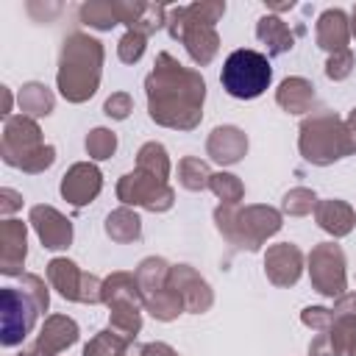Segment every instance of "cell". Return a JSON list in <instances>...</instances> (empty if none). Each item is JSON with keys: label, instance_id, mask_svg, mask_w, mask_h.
I'll return each instance as SVG.
<instances>
[{"label": "cell", "instance_id": "1", "mask_svg": "<svg viewBox=\"0 0 356 356\" xmlns=\"http://www.w3.org/2000/svg\"><path fill=\"white\" fill-rule=\"evenodd\" d=\"M147 114L156 125L172 131H192L203 120L206 81L197 70L184 67L170 53H159L150 75L145 78Z\"/></svg>", "mask_w": 356, "mask_h": 356}, {"label": "cell", "instance_id": "2", "mask_svg": "<svg viewBox=\"0 0 356 356\" xmlns=\"http://www.w3.org/2000/svg\"><path fill=\"white\" fill-rule=\"evenodd\" d=\"M103 58H106L103 42H97L95 36L81 31L64 36L58 53L56 86L67 103H86L97 92L103 75Z\"/></svg>", "mask_w": 356, "mask_h": 356}, {"label": "cell", "instance_id": "3", "mask_svg": "<svg viewBox=\"0 0 356 356\" xmlns=\"http://www.w3.org/2000/svg\"><path fill=\"white\" fill-rule=\"evenodd\" d=\"M225 14L222 0H206V3H189V6H175L167 14V31L170 39L181 42L189 53V58L197 67H206L214 61L220 50V33L217 22Z\"/></svg>", "mask_w": 356, "mask_h": 356}, {"label": "cell", "instance_id": "4", "mask_svg": "<svg viewBox=\"0 0 356 356\" xmlns=\"http://www.w3.org/2000/svg\"><path fill=\"white\" fill-rule=\"evenodd\" d=\"M214 228L222 234V239L239 250L256 253L261 245L275 236L284 225V214L273 206H239V203H220L214 209Z\"/></svg>", "mask_w": 356, "mask_h": 356}, {"label": "cell", "instance_id": "5", "mask_svg": "<svg viewBox=\"0 0 356 356\" xmlns=\"http://www.w3.org/2000/svg\"><path fill=\"white\" fill-rule=\"evenodd\" d=\"M298 150L314 167H328L353 153L345 120L334 111H317L303 117L298 131Z\"/></svg>", "mask_w": 356, "mask_h": 356}, {"label": "cell", "instance_id": "6", "mask_svg": "<svg viewBox=\"0 0 356 356\" xmlns=\"http://www.w3.org/2000/svg\"><path fill=\"white\" fill-rule=\"evenodd\" d=\"M220 83L236 100H253L264 95L267 86L273 83V67L267 53H259L250 47H239L228 53V58L222 61Z\"/></svg>", "mask_w": 356, "mask_h": 356}, {"label": "cell", "instance_id": "7", "mask_svg": "<svg viewBox=\"0 0 356 356\" xmlns=\"http://www.w3.org/2000/svg\"><path fill=\"white\" fill-rule=\"evenodd\" d=\"M117 200H122V206H139L145 211L161 214L175 206V189L156 175L134 170L117 181Z\"/></svg>", "mask_w": 356, "mask_h": 356}, {"label": "cell", "instance_id": "8", "mask_svg": "<svg viewBox=\"0 0 356 356\" xmlns=\"http://www.w3.org/2000/svg\"><path fill=\"white\" fill-rule=\"evenodd\" d=\"M39 314L42 312L36 309V303L19 286H3L0 289V345L3 348L22 345L33 331Z\"/></svg>", "mask_w": 356, "mask_h": 356}, {"label": "cell", "instance_id": "9", "mask_svg": "<svg viewBox=\"0 0 356 356\" xmlns=\"http://www.w3.org/2000/svg\"><path fill=\"white\" fill-rule=\"evenodd\" d=\"M309 278H312V286L337 300L345 295L348 289V273H345V250L337 245V242H320L312 248L309 253Z\"/></svg>", "mask_w": 356, "mask_h": 356}, {"label": "cell", "instance_id": "10", "mask_svg": "<svg viewBox=\"0 0 356 356\" xmlns=\"http://www.w3.org/2000/svg\"><path fill=\"white\" fill-rule=\"evenodd\" d=\"M42 128L33 117L25 114H11L3 125V139H0V156L8 167H17L42 147Z\"/></svg>", "mask_w": 356, "mask_h": 356}, {"label": "cell", "instance_id": "11", "mask_svg": "<svg viewBox=\"0 0 356 356\" xmlns=\"http://www.w3.org/2000/svg\"><path fill=\"white\" fill-rule=\"evenodd\" d=\"M81 337V328L67 314H50L44 325L39 328L36 339L19 353V356H58L61 350L72 348Z\"/></svg>", "mask_w": 356, "mask_h": 356}, {"label": "cell", "instance_id": "12", "mask_svg": "<svg viewBox=\"0 0 356 356\" xmlns=\"http://www.w3.org/2000/svg\"><path fill=\"white\" fill-rule=\"evenodd\" d=\"M303 250L295 242H278L270 245L264 253V275L273 286H295L303 275Z\"/></svg>", "mask_w": 356, "mask_h": 356}, {"label": "cell", "instance_id": "13", "mask_svg": "<svg viewBox=\"0 0 356 356\" xmlns=\"http://www.w3.org/2000/svg\"><path fill=\"white\" fill-rule=\"evenodd\" d=\"M28 222L47 250H67L72 245V222L53 206L36 203L28 211Z\"/></svg>", "mask_w": 356, "mask_h": 356}, {"label": "cell", "instance_id": "14", "mask_svg": "<svg viewBox=\"0 0 356 356\" xmlns=\"http://www.w3.org/2000/svg\"><path fill=\"white\" fill-rule=\"evenodd\" d=\"M61 197L81 209V206H89L100 189H103V172L92 164V161H75L64 175H61Z\"/></svg>", "mask_w": 356, "mask_h": 356}, {"label": "cell", "instance_id": "15", "mask_svg": "<svg viewBox=\"0 0 356 356\" xmlns=\"http://www.w3.org/2000/svg\"><path fill=\"white\" fill-rule=\"evenodd\" d=\"M170 284L178 289L184 309L192 314H203L214 306V292L209 286V281L189 264H172L170 270Z\"/></svg>", "mask_w": 356, "mask_h": 356}, {"label": "cell", "instance_id": "16", "mask_svg": "<svg viewBox=\"0 0 356 356\" xmlns=\"http://www.w3.org/2000/svg\"><path fill=\"white\" fill-rule=\"evenodd\" d=\"M28 256V225L22 220H3L0 225V273L22 275V264Z\"/></svg>", "mask_w": 356, "mask_h": 356}, {"label": "cell", "instance_id": "17", "mask_svg": "<svg viewBox=\"0 0 356 356\" xmlns=\"http://www.w3.org/2000/svg\"><path fill=\"white\" fill-rule=\"evenodd\" d=\"M248 153V134L236 125H217L206 139V156L222 167L239 164Z\"/></svg>", "mask_w": 356, "mask_h": 356}, {"label": "cell", "instance_id": "18", "mask_svg": "<svg viewBox=\"0 0 356 356\" xmlns=\"http://www.w3.org/2000/svg\"><path fill=\"white\" fill-rule=\"evenodd\" d=\"M314 39H317V47L325 50L328 56L345 50L348 42H350V19H348V14L342 8H325L317 17Z\"/></svg>", "mask_w": 356, "mask_h": 356}, {"label": "cell", "instance_id": "19", "mask_svg": "<svg viewBox=\"0 0 356 356\" xmlns=\"http://www.w3.org/2000/svg\"><path fill=\"white\" fill-rule=\"evenodd\" d=\"M314 222L331 234L334 239L339 236H348L356 225V209L339 197H325V200H317L314 206Z\"/></svg>", "mask_w": 356, "mask_h": 356}, {"label": "cell", "instance_id": "20", "mask_svg": "<svg viewBox=\"0 0 356 356\" xmlns=\"http://www.w3.org/2000/svg\"><path fill=\"white\" fill-rule=\"evenodd\" d=\"M47 284L64 298V300H72V303H81V286H83V270L67 259V256H56L47 261Z\"/></svg>", "mask_w": 356, "mask_h": 356}, {"label": "cell", "instance_id": "21", "mask_svg": "<svg viewBox=\"0 0 356 356\" xmlns=\"http://www.w3.org/2000/svg\"><path fill=\"white\" fill-rule=\"evenodd\" d=\"M275 103L286 114H306L314 103V83L300 75H289L275 89Z\"/></svg>", "mask_w": 356, "mask_h": 356}, {"label": "cell", "instance_id": "22", "mask_svg": "<svg viewBox=\"0 0 356 356\" xmlns=\"http://www.w3.org/2000/svg\"><path fill=\"white\" fill-rule=\"evenodd\" d=\"M256 39L264 44L267 58H270V56H284V53H289V50L295 47V33H292L289 25H286L281 17H275V14L259 17V22H256Z\"/></svg>", "mask_w": 356, "mask_h": 356}, {"label": "cell", "instance_id": "23", "mask_svg": "<svg viewBox=\"0 0 356 356\" xmlns=\"http://www.w3.org/2000/svg\"><path fill=\"white\" fill-rule=\"evenodd\" d=\"M103 303L106 306H114V303H136V306H145V292L136 281L134 273H125V270H117L111 275L103 278Z\"/></svg>", "mask_w": 356, "mask_h": 356}, {"label": "cell", "instance_id": "24", "mask_svg": "<svg viewBox=\"0 0 356 356\" xmlns=\"http://www.w3.org/2000/svg\"><path fill=\"white\" fill-rule=\"evenodd\" d=\"M103 231H106V236L111 242L131 245V242L142 239V220H139V214L131 206H120V209L108 211V217L103 222Z\"/></svg>", "mask_w": 356, "mask_h": 356}, {"label": "cell", "instance_id": "25", "mask_svg": "<svg viewBox=\"0 0 356 356\" xmlns=\"http://www.w3.org/2000/svg\"><path fill=\"white\" fill-rule=\"evenodd\" d=\"M145 312H147L153 320H159V323H172V320H175L178 314H184L186 309H184V300H181L178 289H175L172 284H167V286H161V289L145 295Z\"/></svg>", "mask_w": 356, "mask_h": 356}, {"label": "cell", "instance_id": "26", "mask_svg": "<svg viewBox=\"0 0 356 356\" xmlns=\"http://www.w3.org/2000/svg\"><path fill=\"white\" fill-rule=\"evenodd\" d=\"M17 103H19V111L25 114V117H47V114H53V108H56V97H53V92L44 86V83H39V81H28V83H22V89H19V95H17Z\"/></svg>", "mask_w": 356, "mask_h": 356}, {"label": "cell", "instance_id": "27", "mask_svg": "<svg viewBox=\"0 0 356 356\" xmlns=\"http://www.w3.org/2000/svg\"><path fill=\"white\" fill-rule=\"evenodd\" d=\"M142 309L136 303H114L108 306V328L117 331L122 339L134 342L136 334L142 331Z\"/></svg>", "mask_w": 356, "mask_h": 356}, {"label": "cell", "instance_id": "28", "mask_svg": "<svg viewBox=\"0 0 356 356\" xmlns=\"http://www.w3.org/2000/svg\"><path fill=\"white\" fill-rule=\"evenodd\" d=\"M325 334L337 356H350L356 348V312H334V323Z\"/></svg>", "mask_w": 356, "mask_h": 356}, {"label": "cell", "instance_id": "29", "mask_svg": "<svg viewBox=\"0 0 356 356\" xmlns=\"http://www.w3.org/2000/svg\"><path fill=\"white\" fill-rule=\"evenodd\" d=\"M170 270H172V264H170L167 259H161V256H147V259L139 261V267H136L134 275H136L142 292L150 295V292H156V289H161V286L170 284Z\"/></svg>", "mask_w": 356, "mask_h": 356}, {"label": "cell", "instance_id": "30", "mask_svg": "<svg viewBox=\"0 0 356 356\" xmlns=\"http://www.w3.org/2000/svg\"><path fill=\"white\" fill-rule=\"evenodd\" d=\"M211 167L209 161L197 159V156H184L178 161V184L186 189V192H203L209 189V181H211Z\"/></svg>", "mask_w": 356, "mask_h": 356}, {"label": "cell", "instance_id": "31", "mask_svg": "<svg viewBox=\"0 0 356 356\" xmlns=\"http://www.w3.org/2000/svg\"><path fill=\"white\" fill-rule=\"evenodd\" d=\"M136 170L167 181L170 178V156H167V147L161 142H145L139 147V153H136Z\"/></svg>", "mask_w": 356, "mask_h": 356}, {"label": "cell", "instance_id": "32", "mask_svg": "<svg viewBox=\"0 0 356 356\" xmlns=\"http://www.w3.org/2000/svg\"><path fill=\"white\" fill-rule=\"evenodd\" d=\"M78 19L95 31H111L114 25H120L114 14V0H86L78 8Z\"/></svg>", "mask_w": 356, "mask_h": 356}, {"label": "cell", "instance_id": "33", "mask_svg": "<svg viewBox=\"0 0 356 356\" xmlns=\"http://www.w3.org/2000/svg\"><path fill=\"white\" fill-rule=\"evenodd\" d=\"M128 339H122L117 331L103 328L97 331L86 345H83V356H125L128 350Z\"/></svg>", "mask_w": 356, "mask_h": 356}, {"label": "cell", "instance_id": "34", "mask_svg": "<svg viewBox=\"0 0 356 356\" xmlns=\"http://www.w3.org/2000/svg\"><path fill=\"white\" fill-rule=\"evenodd\" d=\"M83 147H86V156L95 159V161H106L117 153V134L111 128H92L83 139Z\"/></svg>", "mask_w": 356, "mask_h": 356}, {"label": "cell", "instance_id": "35", "mask_svg": "<svg viewBox=\"0 0 356 356\" xmlns=\"http://www.w3.org/2000/svg\"><path fill=\"white\" fill-rule=\"evenodd\" d=\"M314 206H317V195L309 186H295L281 200V211L289 214V217H306V214L314 211Z\"/></svg>", "mask_w": 356, "mask_h": 356}, {"label": "cell", "instance_id": "36", "mask_svg": "<svg viewBox=\"0 0 356 356\" xmlns=\"http://www.w3.org/2000/svg\"><path fill=\"white\" fill-rule=\"evenodd\" d=\"M209 189L220 197V203H239L245 197V184L234 172H214Z\"/></svg>", "mask_w": 356, "mask_h": 356}, {"label": "cell", "instance_id": "37", "mask_svg": "<svg viewBox=\"0 0 356 356\" xmlns=\"http://www.w3.org/2000/svg\"><path fill=\"white\" fill-rule=\"evenodd\" d=\"M19 289L36 303V309H39L42 314L50 309V289H47V284H44L42 275H36V273H22V275H19Z\"/></svg>", "mask_w": 356, "mask_h": 356}, {"label": "cell", "instance_id": "38", "mask_svg": "<svg viewBox=\"0 0 356 356\" xmlns=\"http://www.w3.org/2000/svg\"><path fill=\"white\" fill-rule=\"evenodd\" d=\"M145 47H147V36L139 33V31H125L122 39L117 42V56L122 64H136L142 56H145Z\"/></svg>", "mask_w": 356, "mask_h": 356}, {"label": "cell", "instance_id": "39", "mask_svg": "<svg viewBox=\"0 0 356 356\" xmlns=\"http://www.w3.org/2000/svg\"><path fill=\"white\" fill-rule=\"evenodd\" d=\"M350 72H353V50H350V47H345V50L328 56V61H325V78H331V81H345Z\"/></svg>", "mask_w": 356, "mask_h": 356}, {"label": "cell", "instance_id": "40", "mask_svg": "<svg viewBox=\"0 0 356 356\" xmlns=\"http://www.w3.org/2000/svg\"><path fill=\"white\" fill-rule=\"evenodd\" d=\"M53 161H56V147H53V145H42L36 153H31V156L19 164V170L28 172V175H39V172L50 170Z\"/></svg>", "mask_w": 356, "mask_h": 356}, {"label": "cell", "instance_id": "41", "mask_svg": "<svg viewBox=\"0 0 356 356\" xmlns=\"http://www.w3.org/2000/svg\"><path fill=\"white\" fill-rule=\"evenodd\" d=\"M145 11H147V3H142V0H114V14H117L120 25H125L128 31L142 19Z\"/></svg>", "mask_w": 356, "mask_h": 356}, {"label": "cell", "instance_id": "42", "mask_svg": "<svg viewBox=\"0 0 356 356\" xmlns=\"http://www.w3.org/2000/svg\"><path fill=\"white\" fill-rule=\"evenodd\" d=\"M134 111V97L128 92H111L103 103V114L111 120H128Z\"/></svg>", "mask_w": 356, "mask_h": 356}, {"label": "cell", "instance_id": "43", "mask_svg": "<svg viewBox=\"0 0 356 356\" xmlns=\"http://www.w3.org/2000/svg\"><path fill=\"white\" fill-rule=\"evenodd\" d=\"M300 323L312 331H328L331 323H334V309H325V306H306L300 312Z\"/></svg>", "mask_w": 356, "mask_h": 356}, {"label": "cell", "instance_id": "44", "mask_svg": "<svg viewBox=\"0 0 356 356\" xmlns=\"http://www.w3.org/2000/svg\"><path fill=\"white\" fill-rule=\"evenodd\" d=\"M19 206H22V195H19L17 189L3 186V189H0V214L8 220V217H11V214L19 209Z\"/></svg>", "mask_w": 356, "mask_h": 356}, {"label": "cell", "instance_id": "45", "mask_svg": "<svg viewBox=\"0 0 356 356\" xmlns=\"http://www.w3.org/2000/svg\"><path fill=\"white\" fill-rule=\"evenodd\" d=\"M309 356H337V350H334V345H331V339H328L325 331H320V334L309 342Z\"/></svg>", "mask_w": 356, "mask_h": 356}, {"label": "cell", "instance_id": "46", "mask_svg": "<svg viewBox=\"0 0 356 356\" xmlns=\"http://www.w3.org/2000/svg\"><path fill=\"white\" fill-rule=\"evenodd\" d=\"M139 356H178V350L167 342H147L139 348Z\"/></svg>", "mask_w": 356, "mask_h": 356}, {"label": "cell", "instance_id": "47", "mask_svg": "<svg viewBox=\"0 0 356 356\" xmlns=\"http://www.w3.org/2000/svg\"><path fill=\"white\" fill-rule=\"evenodd\" d=\"M334 312H356V292H345L334 300Z\"/></svg>", "mask_w": 356, "mask_h": 356}, {"label": "cell", "instance_id": "48", "mask_svg": "<svg viewBox=\"0 0 356 356\" xmlns=\"http://www.w3.org/2000/svg\"><path fill=\"white\" fill-rule=\"evenodd\" d=\"M345 128H348V136H350V145L356 153V108H350V114L345 117Z\"/></svg>", "mask_w": 356, "mask_h": 356}, {"label": "cell", "instance_id": "49", "mask_svg": "<svg viewBox=\"0 0 356 356\" xmlns=\"http://www.w3.org/2000/svg\"><path fill=\"white\" fill-rule=\"evenodd\" d=\"M0 95H3V117L8 120L11 117V89L8 86H0Z\"/></svg>", "mask_w": 356, "mask_h": 356}, {"label": "cell", "instance_id": "50", "mask_svg": "<svg viewBox=\"0 0 356 356\" xmlns=\"http://www.w3.org/2000/svg\"><path fill=\"white\" fill-rule=\"evenodd\" d=\"M295 3L289 0V3H267V8H273V11H286V8H292Z\"/></svg>", "mask_w": 356, "mask_h": 356}, {"label": "cell", "instance_id": "51", "mask_svg": "<svg viewBox=\"0 0 356 356\" xmlns=\"http://www.w3.org/2000/svg\"><path fill=\"white\" fill-rule=\"evenodd\" d=\"M350 36L356 39V6H353V11H350Z\"/></svg>", "mask_w": 356, "mask_h": 356}, {"label": "cell", "instance_id": "52", "mask_svg": "<svg viewBox=\"0 0 356 356\" xmlns=\"http://www.w3.org/2000/svg\"><path fill=\"white\" fill-rule=\"evenodd\" d=\"M350 356H356V348H353V353H350Z\"/></svg>", "mask_w": 356, "mask_h": 356}]
</instances>
